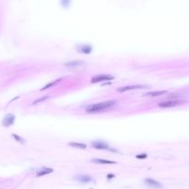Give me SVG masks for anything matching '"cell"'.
Wrapping results in <instances>:
<instances>
[{"label": "cell", "instance_id": "cell-1", "mask_svg": "<svg viewBox=\"0 0 189 189\" xmlns=\"http://www.w3.org/2000/svg\"><path fill=\"white\" fill-rule=\"evenodd\" d=\"M116 102L115 101H108V102H99L95 104H91L89 105L86 109V111L88 113H97L100 111H103L105 109H109L113 107V105H115Z\"/></svg>", "mask_w": 189, "mask_h": 189}, {"label": "cell", "instance_id": "cell-2", "mask_svg": "<svg viewBox=\"0 0 189 189\" xmlns=\"http://www.w3.org/2000/svg\"><path fill=\"white\" fill-rule=\"evenodd\" d=\"M186 103V101H179V100H170V101H165L162 102L158 104L159 107L161 108H171V107H175L181 104Z\"/></svg>", "mask_w": 189, "mask_h": 189}, {"label": "cell", "instance_id": "cell-3", "mask_svg": "<svg viewBox=\"0 0 189 189\" xmlns=\"http://www.w3.org/2000/svg\"><path fill=\"white\" fill-rule=\"evenodd\" d=\"M91 146L94 148H96V150H104V151H113V152H118L116 150L111 148L109 145H107L106 143H104L102 141H92Z\"/></svg>", "mask_w": 189, "mask_h": 189}, {"label": "cell", "instance_id": "cell-4", "mask_svg": "<svg viewBox=\"0 0 189 189\" xmlns=\"http://www.w3.org/2000/svg\"><path fill=\"white\" fill-rule=\"evenodd\" d=\"M114 78L111 75H108V74H103V75H98L95 76L91 78V83H97V82H101V81H106V80H112Z\"/></svg>", "mask_w": 189, "mask_h": 189}, {"label": "cell", "instance_id": "cell-5", "mask_svg": "<svg viewBox=\"0 0 189 189\" xmlns=\"http://www.w3.org/2000/svg\"><path fill=\"white\" fill-rule=\"evenodd\" d=\"M15 115L13 113H8L6 116L3 118L2 120V125L4 126H12L15 122Z\"/></svg>", "mask_w": 189, "mask_h": 189}, {"label": "cell", "instance_id": "cell-6", "mask_svg": "<svg viewBox=\"0 0 189 189\" xmlns=\"http://www.w3.org/2000/svg\"><path fill=\"white\" fill-rule=\"evenodd\" d=\"M148 88V86L145 85H132V86H126L122 88H118L116 91L119 92H124V91H133V89H141Z\"/></svg>", "mask_w": 189, "mask_h": 189}, {"label": "cell", "instance_id": "cell-7", "mask_svg": "<svg viewBox=\"0 0 189 189\" xmlns=\"http://www.w3.org/2000/svg\"><path fill=\"white\" fill-rule=\"evenodd\" d=\"M144 183L146 184L147 186H151V187H154V188H162V184L159 183L158 181L154 180V179H151V178H146L145 180H144Z\"/></svg>", "mask_w": 189, "mask_h": 189}, {"label": "cell", "instance_id": "cell-8", "mask_svg": "<svg viewBox=\"0 0 189 189\" xmlns=\"http://www.w3.org/2000/svg\"><path fill=\"white\" fill-rule=\"evenodd\" d=\"M78 51L83 54H91L92 51V47L91 45H88V44H82V45H79L78 47Z\"/></svg>", "mask_w": 189, "mask_h": 189}, {"label": "cell", "instance_id": "cell-9", "mask_svg": "<svg viewBox=\"0 0 189 189\" xmlns=\"http://www.w3.org/2000/svg\"><path fill=\"white\" fill-rule=\"evenodd\" d=\"M167 91H148L143 94V96H147V97H158V96H162L163 94H165Z\"/></svg>", "mask_w": 189, "mask_h": 189}, {"label": "cell", "instance_id": "cell-10", "mask_svg": "<svg viewBox=\"0 0 189 189\" xmlns=\"http://www.w3.org/2000/svg\"><path fill=\"white\" fill-rule=\"evenodd\" d=\"M75 179L80 183H89L93 180L92 177L89 175H78V176H76Z\"/></svg>", "mask_w": 189, "mask_h": 189}, {"label": "cell", "instance_id": "cell-11", "mask_svg": "<svg viewBox=\"0 0 189 189\" xmlns=\"http://www.w3.org/2000/svg\"><path fill=\"white\" fill-rule=\"evenodd\" d=\"M54 170L51 168H44V169H42V170H39L37 172V176H43V175H49V173H53Z\"/></svg>", "mask_w": 189, "mask_h": 189}, {"label": "cell", "instance_id": "cell-12", "mask_svg": "<svg viewBox=\"0 0 189 189\" xmlns=\"http://www.w3.org/2000/svg\"><path fill=\"white\" fill-rule=\"evenodd\" d=\"M84 62L82 61H70V62H67L65 64V66L67 67H79L80 65H83Z\"/></svg>", "mask_w": 189, "mask_h": 189}, {"label": "cell", "instance_id": "cell-13", "mask_svg": "<svg viewBox=\"0 0 189 189\" xmlns=\"http://www.w3.org/2000/svg\"><path fill=\"white\" fill-rule=\"evenodd\" d=\"M91 162H95V163H102V164H114V163H116V162L102 160V159H92Z\"/></svg>", "mask_w": 189, "mask_h": 189}, {"label": "cell", "instance_id": "cell-14", "mask_svg": "<svg viewBox=\"0 0 189 189\" xmlns=\"http://www.w3.org/2000/svg\"><path fill=\"white\" fill-rule=\"evenodd\" d=\"M68 146H71L73 148H82V150H85L87 148V145L83 143H78V142H69Z\"/></svg>", "mask_w": 189, "mask_h": 189}, {"label": "cell", "instance_id": "cell-15", "mask_svg": "<svg viewBox=\"0 0 189 189\" xmlns=\"http://www.w3.org/2000/svg\"><path fill=\"white\" fill-rule=\"evenodd\" d=\"M61 79H62V78H59V79H57V80H54V81H53V82H51V83H48L47 85H45V86H44V87L42 89V91H44V89H48V88H51L52 86H54V84L58 83L59 81L61 80Z\"/></svg>", "mask_w": 189, "mask_h": 189}, {"label": "cell", "instance_id": "cell-16", "mask_svg": "<svg viewBox=\"0 0 189 189\" xmlns=\"http://www.w3.org/2000/svg\"><path fill=\"white\" fill-rule=\"evenodd\" d=\"M46 99H48V96L46 95V96H44V97H43V98H39V99H37V100H35L33 102H32V104L34 105V104H38V103H40V102H44L46 100Z\"/></svg>", "mask_w": 189, "mask_h": 189}, {"label": "cell", "instance_id": "cell-17", "mask_svg": "<svg viewBox=\"0 0 189 189\" xmlns=\"http://www.w3.org/2000/svg\"><path fill=\"white\" fill-rule=\"evenodd\" d=\"M12 137H13L15 139H16V140H17L18 142H19V143H24V142H25V140H24V139H23L22 137H19L18 135H15V134H13Z\"/></svg>", "mask_w": 189, "mask_h": 189}, {"label": "cell", "instance_id": "cell-18", "mask_svg": "<svg viewBox=\"0 0 189 189\" xmlns=\"http://www.w3.org/2000/svg\"><path fill=\"white\" fill-rule=\"evenodd\" d=\"M148 157L147 154H138V155L136 156L137 159H140V160H143V159H146Z\"/></svg>", "mask_w": 189, "mask_h": 189}, {"label": "cell", "instance_id": "cell-19", "mask_svg": "<svg viewBox=\"0 0 189 189\" xmlns=\"http://www.w3.org/2000/svg\"><path fill=\"white\" fill-rule=\"evenodd\" d=\"M113 177H114L113 175H107V178H109V179H111V178H113Z\"/></svg>", "mask_w": 189, "mask_h": 189}]
</instances>
